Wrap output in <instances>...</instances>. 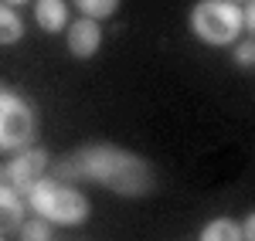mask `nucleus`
Returning a JSON list of instances; mask_svg holds the SVG:
<instances>
[{
	"mask_svg": "<svg viewBox=\"0 0 255 241\" xmlns=\"http://www.w3.org/2000/svg\"><path fill=\"white\" fill-rule=\"evenodd\" d=\"M3 3H10V7H20V3H27V0H3Z\"/></svg>",
	"mask_w": 255,
	"mask_h": 241,
	"instance_id": "obj_16",
	"label": "nucleus"
},
{
	"mask_svg": "<svg viewBox=\"0 0 255 241\" xmlns=\"http://www.w3.org/2000/svg\"><path fill=\"white\" fill-rule=\"evenodd\" d=\"M38 140V112L14 88L0 85V153H20Z\"/></svg>",
	"mask_w": 255,
	"mask_h": 241,
	"instance_id": "obj_3",
	"label": "nucleus"
},
{
	"mask_svg": "<svg viewBox=\"0 0 255 241\" xmlns=\"http://www.w3.org/2000/svg\"><path fill=\"white\" fill-rule=\"evenodd\" d=\"M228 3H242V0H228ZM245 3H249V0H245Z\"/></svg>",
	"mask_w": 255,
	"mask_h": 241,
	"instance_id": "obj_17",
	"label": "nucleus"
},
{
	"mask_svg": "<svg viewBox=\"0 0 255 241\" xmlns=\"http://www.w3.org/2000/svg\"><path fill=\"white\" fill-rule=\"evenodd\" d=\"M242 235H245V241H255V211L245 218V224H242Z\"/></svg>",
	"mask_w": 255,
	"mask_h": 241,
	"instance_id": "obj_15",
	"label": "nucleus"
},
{
	"mask_svg": "<svg viewBox=\"0 0 255 241\" xmlns=\"http://www.w3.org/2000/svg\"><path fill=\"white\" fill-rule=\"evenodd\" d=\"M17 238L20 241H51V238H55V224L34 214V218H27V221L20 224Z\"/></svg>",
	"mask_w": 255,
	"mask_h": 241,
	"instance_id": "obj_11",
	"label": "nucleus"
},
{
	"mask_svg": "<svg viewBox=\"0 0 255 241\" xmlns=\"http://www.w3.org/2000/svg\"><path fill=\"white\" fill-rule=\"evenodd\" d=\"M201 241H245V235H242V224L228 221V218H218V221L204 224Z\"/></svg>",
	"mask_w": 255,
	"mask_h": 241,
	"instance_id": "obj_10",
	"label": "nucleus"
},
{
	"mask_svg": "<svg viewBox=\"0 0 255 241\" xmlns=\"http://www.w3.org/2000/svg\"><path fill=\"white\" fill-rule=\"evenodd\" d=\"M34 20L41 31L58 34L68 27V3L65 0H34Z\"/></svg>",
	"mask_w": 255,
	"mask_h": 241,
	"instance_id": "obj_8",
	"label": "nucleus"
},
{
	"mask_svg": "<svg viewBox=\"0 0 255 241\" xmlns=\"http://www.w3.org/2000/svg\"><path fill=\"white\" fill-rule=\"evenodd\" d=\"M27 207L44 218L51 224H65V228H75V224H85L89 214H92V204L82 194L75 183H61L55 177H44V180L27 194Z\"/></svg>",
	"mask_w": 255,
	"mask_h": 241,
	"instance_id": "obj_2",
	"label": "nucleus"
},
{
	"mask_svg": "<svg viewBox=\"0 0 255 241\" xmlns=\"http://www.w3.org/2000/svg\"><path fill=\"white\" fill-rule=\"evenodd\" d=\"M51 177L61 183H99L106 190H113L119 197H146L157 177H153V166L129 153V150H119L113 143H89L79 146L72 157H61L51 163Z\"/></svg>",
	"mask_w": 255,
	"mask_h": 241,
	"instance_id": "obj_1",
	"label": "nucleus"
},
{
	"mask_svg": "<svg viewBox=\"0 0 255 241\" xmlns=\"http://www.w3.org/2000/svg\"><path fill=\"white\" fill-rule=\"evenodd\" d=\"M191 31L204 44L225 48V44L238 41V34L245 31L242 10H238V3H228V0H201L191 10Z\"/></svg>",
	"mask_w": 255,
	"mask_h": 241,
	"instance_id": "obj_4",
	"label": "nucleus"
},
{
	"mask_svg": "<svg viewBox=\"0 0 255 241\" xmlns=\"http://www.w3.org/2000/svg\"><path fill=\"white\" fill-rule=\"evenodd\" d=\"M0 241H7V235H0Z\"/></svg>",
	"mask_w": 255,
	"mask_h": 241,
	"instance_id": "obj_18",
	"label": "nucleus"
},
{
	"mask_svg": "<svg viewBox=\"0 0 255 241\" xmlns=\"http://www.w3.org/2000/svg\"><path fill=\"white\" fill-rule=\"evenodd\" d=\"M82 17H92V20H106L119 10V0H75Z\"/></svg>",
	"mask_w": 255,
	"mask_h": 241,
	"instance_id": "obj_12",
	"label": "nucleus"
},
{
	"mask_svg": "<svg viewBox=\"0 0 255 241\" xmlns=\"http://www.w3.org/2000/svg\"><path fill=\"white\" fill-rule=\"evenodd\" d=\"M24 38V20H20L17 7L0 0V44H17Z\"/></svg>",
	"mask_w": 255,
	"mask_h": 241,
	"instance_id": "obj_9",
	"label": "nucleus"
},
{
	"mask_svg": "<svg viewBox=\"0 0 255 241\" xmlns=\"http://www.w3.org/2000/svg\"><path fill=\"white\" fill-rule=\"evenodd\" d=\"M242 27L255 34V0H249V3H245V10H242Z\"/></svg>",
	"mask_w": 255,
	"mask_h": 241,
	"instance_id": "obj_14",
	"label": "nucleus"
},
{
	"mask_svg": "<svg viewBox=\"0 0 255 241\" xmlns=\"http://www.w3.org/2000/svg\"><path fill=\"white\" fill-rule=\"evenodd\" d=\"M102 44V27L92 17H79L75 24H68V51L72 58H92Z\"/></svg>",
	"mask_w": 255,
	"mask_h": 241,
	"instance_id": "obj_6",
	"label": "nucleus"
},
{
	"mask_svg": "<svg viewBox=\"0 0 255 241\" xmlns=\"http://www.w3.org/2000/svg\"><path fill=\"white\" fill-rule=\"evenodd\" d=\"M27 221V197L0 183V235H17Z\"/></svg>",
	"mask_w": 255,
	"mask_h": 241,
	"instance_id": "obj_7",
	"label": "nucleus"
},
{
	"mask_svg": "<svg viewBox=\"0 0 255 241\" xmlns=\"http://www.w3.org/2000/svg\"><path fill=\"white\" fill-rule=\"evenodd\" d=\"M48 166H51V153H48L44 146H27V150L14 153L10 160L0 166V183H3V187H14L17 194L27 197V194L44 180Z\"/></svg>",
	"mask_w": 255,
	"mask_h": 241,
	"instance_id": "obj_5",
	"label": "nucleus"
},
{
	"mask_svg": "<svg viewBox=\"0 0 255 241\" xmlns=\"http://www.w3.org/2000/svg\"><path fill=\"white\" fill-rule=\"evenodd\" d=\"M235 65L238 68H255V41H238Z\"/></svg>",
	"mask_w": 255,
	"mask_h": 241,
	"instance_id": "obj_13",
	"label": "nucleus"
}]
</instances>
